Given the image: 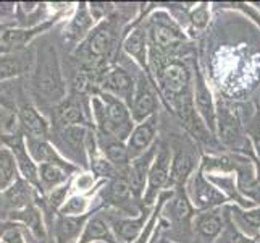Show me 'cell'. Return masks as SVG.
I'll use <instances>...</instances> for the list:
<instances>
[{
    "mask_svg": "<svg viewBox=\"0 0 260 243\" xmlns=\"http://www.w3.org/2000/svg\"><path fill=\"white\" fill-rule=\"evenodd\" d=\"M92 198L94 196H89V195L71 193L68 196V200L65 201V204L61 206L58 214H61V215H84V214L92 212L94 209H102L101 206H99V208H92Z\"/></svg>",
    "mask_w": 260,
    "mask_h": 243,
    "instance_id": "1f68e13d",
    "label": "cell"
},
{
    "mask_svg": "<svg viewBox=\"0 0 260 243\" xmlns=\"http://www.w3.org/2000/svg\"><path fill=\"white\" fill-rule=\"evenodd\" d=\"M150 209L142 208L139 215H131V218H113L110 219V226L118 241L123 243H136L144 230L146 224L150 218Z\"/></svg>",
    "mask_w": 260,
    "mask_h": 243,
    "instance_id": "603a6c76",
    "label": "cell"
},
{
    "mask_svg": "<svg viewBox=\"0 0 260 243\" xmlns=\"http://www.w3.org/2000/svg\"><path fill=\"white\" fill-rule=\"evenodd\" d=\"M249 143H250V148H252V152L255 154L257 159H260V127L254 128V130H249Z\"/></svg>",
    "mask_w": 260,
    "mask_h": 243,
    "instance_id": "d590c367",
    "label": "cell"
},
{
    "mask_svg": "<svg viewBox=\"0 0 260 243\" xmlns=\"http://www.w3.org/2000/svg\"><path fill=\"white\" fill-rule=\"evenodd\" d=\"M209 21H210V5L209 4L194 5L189 12V30H187V34H189V31H204L209 26Z\"/></svg>",
    "mask_w": 260,
    "mask_h": 243,
    "instance_id": "d6a6232c",
    "label": "cell"
},
{
    "mask_svg": "<svg viewBox=\"0 0 260 243\" xmlns=\"http://www.w3.org/2000/svg\"><path fill=\"white\" fill-rule=\"evenodd\" d=\"M97 195L102 200V208H115L126 211L131 208L133 203H139L136 198L133 196L131 186L126 180V175L120 172L115 178L105 182L101 190L97 192Z\"/></svg>",
    "mask_w": 260,
    "mask_h": 243,
    "instance_id": "9a60e30c",
    "label": "cell"
},
{
    "mask_svg": "<svg viewBox=\"0 0 260 243\" xmlns=\"http://www.w3.org/2000/svg\"><path fill=\"white\" fill-rule=\"evenodd\" d=\"M121 50L131 57L141 71L149 73V36L144 23H129L124 28Z\"/></svg>",
    "mask_w": 260,
    "mask_h": 243,
    "instance_id": "5bb4252c",
    "label": "cell"
},
{
    "mask_svg": "<svg viewBox=\"0 0 260 243\" xmlns=\"http://www.w3.org/2000/svg\"><path fill=\"white\" fill-rule=\"evenodd\" d=\"M95 241H104V243H120L116 240L115 233L112 230L110 221L105 215L97 211L91 219L87 221L84 232L78 243H95Z\"/></svg>",
    "mask_w": 260,
    "mask_h": 243,
    "instance_id": "83f0119b",
    "label": "cell"
},
{
    "mask_svg": "<svg viewBox=\"0 0 260 243\" xmlns=\"http://www.w3.org/2000/svg\"><path fill=\"white\" fill-rule=\"evenodd\" d=\"M157 133H158V112L149 117L147 120L136 123V127H134L126 141L131 160L142 156L155 145Z\"/></svg>",
    "mask_w": 260,
    "mask_h": 243,
    "instance_id": "e0dca14e",
    "label": "cell"
},
{
    "mask_svg": "<svg viewBox=\"0 0 260 243\" xmlns=\"http://www.w3.org/2000/svg\"><path fill=\"white\" fill-rule=\"evenodd\" d=\"M34 65V50H15L0 53V81L24 78Z\"/></svg>",
    "mask_w": 260,
    "mask_h": 243,
    "instance_id": "d6986e66",
    "label": "cell"
},
{
    "mask_svg": "<svg viewBox=\"0 0 260 243\" xmlns=\"http://www.w3.org/2000/svg\"><path fill=\"white\" fill-rule=\"evenodd\" d=\"M28 93L44 114L53 111L68 96V83L55 42L47 33L34 49V65L28 79Z\"/></svg>",
    "mask_w": 260,
    "mask_h": 243,
    "instance_id": "6da1fadb",
    "label": "cell"
},
{
    "mask_svg": "<svg viewBox=\"0 0 260 243\" xmlns=\"http://www.w3.org/2000/svg\"><path fill=\"white\" fill-rule=\"evenodd\" d=\"M16 119L20 125V131L24 138H49L52 131V123L46 114L39 111V107L32 102L29 93L23 96L18 104Z\"/></svg>",
    "mask_w": 260,
    "mask_h": 243,
    "instance_id": "9c48e42d",
    "label": "cell"
},
{
    "mask_svg": "<svg viewBox=\"0 0 260 243\" xmlns=\"http://www.w3.org/2000/svg\"><path fill=\"white\" fill-rule=\"evenodd\" d=\"M158 149V143H155L147 152H144L142 156L136 157L131 160V164L128 166V169L124 170V175H126V180L131 186L133 196L136 198L138 201H142V196L146 193V186H147V177H149V170L152 167V162L155 159Z\"/></svg>",
    "mask_w": 260,
    "mask_h": 243,
    "instance_id": "2e32d148",
    "label": "cell"
},
{
    "mask_svg": "<svg viewBox=\"0 0 260 243\" xmlns=\"http://www.w3.org/2000/svg\"><path fill=\"white\" fill-rule=\"evenodd\" d=\"M97 134V143H99V149H101L102 154L109 159L113 167L118 170V172H124L131 164V157L128 152L126 143L121 140H116L113 137H104V134Z\"/></svg>",
    "mask_w": 260,
    "mask_h": 243,
    "instance_id": "484cf974",
    "label": "cell"
},
{
    "mask_svg": "<svg viewBox=\"0 0 260 243\" xmlns=\"http://www.w3.org/2000/svg\"><path fill=\"white\" fill-rule=\"evenodd\" d=\"M134 91H136V81L133 79L126 68H123L121 65H110L102 71L101 81H99V93H107L113 97H118L129 107Z\"/></svg>",
    "mask_w": 260,
    "mask_h": 243,
    "instance_id": "8fae6325",
    "label": "cell"
},
{
    "mask_svg": "<svg viewBox=\"0 0 260 243\" xmlns=\"http://www.w3.org/2000/svg\"><path fill=\"white\" fill-rule=\"evenodd\" d=\"M26 140V146L31 157L38 166L41 164H58L68 169H75V170H81L78 166H75L73 162H70L60 154V151L55 148V145L49 140V138H24Z\"/></svg>",
    "mask_w": 260,
    "mask_h": 243,
    "instance_id": "7402d4cb",
    "label": "cell"
},
{
    "mask_svg": "<svg viewBox=\"0 0 260 243\" xmlns=\"http://www.w3.org/2000/svg\"><path fill=\"white\" fill-rule=\"evenodd\" d=\"M0 198H2L4 206L8 209V212H13V211L26 209L29 206L36 204L39 201L41 193L29 182L18 177L15 180V183L0 195Z\"/></svg>",
    "mask_w": 260,
    "mask_h": 243,
    "instance_id": "ffe728a7",
    "label": "cell"
},
{
    "mask_svg": "<svg viewBox=\"0 0 260 243\" xmlns=\"http://www.w3.org/2000/svg\"><path fill=\"white\" fill-rule=\"evenodd\" d=\"M144 24L149 36V47L162 52L165 56H172L173 50L192 41L189 34L178 24L172 13L160 7V4H155L154 10L149 13Z\"/></svg>",
    "mask_w": 260,
    "mask_h": 243,
    "instance_id": "3957f363",
    "label": "cell"
},
{
    "mask_svg": "<svg viewBox=\"0 0 260 243\" xmlns=\"http://www.w3.org/2000/svg\"><path fill=\"white\" fill-rule=\"evenodd\" d=\"M79 170L68 169L58 164H41L39 166V182H41V192L42 196L55 188L68 183Z\"/></svg>",
    "mask_w": 260,
    "mask_h": 243,
    "instance_id": "4316f807",
    "label": "cell"
},
{
    "mask_svg": "<svg viewBox=\"0 0 260 243\" xmlns=\"http://www.w3.org/2000/svg\"><path fill=\"white\" fill-rule=\"evenodd\" d=\"M173 151L164 143H158V149L155 159L152 162V167L149 170L146 193L142 196V208L152 209L155 206L158 196L165 190H168L170 185V167H172Z\"/></svg>",
    "mask_w": 260,
    "mask_h": 243,
    "instance_id": "277c9868",
    "label": "cell"
},
{
    "mask_svg": "<svg viewBox=\"0 0 260 243\" xmlns=\"http://www.w3.org/2000/svg\"><path fill=\"white\" fill-rule=\"evenodd\" d=\"M157 94L158 93L154 83H152V79L147 76V73L141 71L136 79V91H134V96H133V102L129 105L134 123L144 122L149 117L155 115L158 112Z\"/></svg>",
    "mask_w": 260,
    "mask_h": 243,
    "instance_id": "7c38bea8",
    "label": "cell"
},
{
    "mask_svg": "<svg viewBox=\"0 0 260 243\" xmlns=\"http://www.w3.org/2000/svg\"><path fill=\"white\" fill-rule=\"evenodd\" d=\"M217 138L220 145L230 148L233 152L244 151V146L249 145V138L243 137L238 112L221 102H217Z\"/></svg>",
    "mask_w": 260,
    "mask_h": 243,
    "instance_id": "ba28073f",
    "label": "cell"
},
{
    "mask_svg": "<svg viewBox=\"0 0 260 243\" xmlns=\"http://www.w3.org/2000/svg\"><path fill=\"white\" fill-rule=\"evenodd\" d=\"M99 96L102 97L107 111V133L104 137H113L126 143L131 131L136 127L128 104L107 93H99Z\"/></svg>",
    "mask_w": 260,
    "mask_h": 243,
    "instance_id": "8992f818",
    "label": "cell"
},
{
    "mask_svg": "<svg viewBox=\"0 0 260 243\" xmlns=\"http://www.w3.org/2000/svg\"><path fill=\"white\" fill-rule=\"evenodd\" d=\"M192 222L197 235L205 241H215L223 233L226 226L225 212L221 208L197 212Z\"/></svg>",
    "mask_w": 260,
    "mask_h": 243,
    "instance_id": "d4e9b609",
    "label": "cell"
},
{
    "mask_svg": "<svg viewBox=\"0 0 260 243\" xmlns=\"http://www.w3.org/2000/svg\"><path fill=\"white\" fill-rule=\"evenodd\" d=\"M0 146H4V145H2V141H0Z\"/></svg>",
    "mask_w": 260,
    "mask_h": 243,
    "instance_id": "f35d334b",
    "label": "cell"
},
{
    "mask_svg": "<svg viewBox=\"0 0 260 243\" xmlns=\"http://www.w3.org/2000/svg\"><path fill=\"white\" fill-rule=\"evenodd\" d=\"M231 212H233V219L238 224L239 230L249 235V233H254L255 238L260 235V206L250 209H241L239 206L233 204L231 206ZM250 237V235H249Z\"/></svg>",
    "mask_w": 260,
    "mask_h": 243,
    "instance_id": "f546056e",
    "label": "cell"
},
{
    "mask_svg": "<svg viewBox=\"0 0 260 243\" xmlns=\"http://www.w3.org/2000/svg\"><path fill=\"white\" fill-rule=\"evenodd\" d=\"M52 127H70V125H86L92 127L91 97L68 93V96L52 111Z\"/></svg>",
    "mask_w": 260,
    "mask_h": 243,
    "instance_id": "5b68a950",
    "label": "cell"
},
{
    "mask_svg": "<svg viewBox=\"0 0 260 243\" xmlns=\"http://www.w3.org/2000/svg\"><path fill=\"white\" fill-rule=\"evenodd\" d=\"M197 211L189 200L186 186L173 188V196L167 201L162 215H167L170 221L176 224H191L194 221Z\"/></svg>",
    "mask_w": 260,
    "mask_h": 243,
    "instance_id": "cb8c5ba5",
    "label": "cell"
},
{
    "mask_svg": "<svg viewBox=\"0 0 260 243\" xmlns=\"http://www.w3.org/2000/svg\"><path fill=\"white\" fill-rule=\"evenodd\" d=\"M228 238H230V243H258L255 237H249L236 227L231 229V232L228 233Z\"/></svg>",
    "mask_w": 260,
    "mask_h": 243,
    "instance_id": "e575fe53",
    "label": "cell"
},
{
    "mask_svg": "<svg viewBox=\"0 0 260 243\" xmlns=\"http://www.w3.org/2000/svg\"><path fill=\"white\" fill-rule=\"evenodd\" d=\"M186 190L197 212L217 209L228 203V198L223 195L201 170H197L191 177V180L186 185Z\"/></svg>",
    "mask_w": 260,
    "mask_h": 243,
    "instance_id": "52a82bcc",
    "label": "cell"
},
{
    "mask_svg": "<svg viewBox=\"0 0 260 243\" xmlns=\"http://www.w3.org/2000/svg\"><path fill=\"white\" fill-rule=\"evenodd\" d=\"M87 5H89V12H91L95 23H101V21L107 20V18H110L116 12L115 4H110V2H91Z\"/></svg>",
    "mask_w": 260,
    "mask_h": 243,
    "instance_id": "836d02e7",
    "label": "cell"
},
{
    "mask_svg": "<svg viewBox=\"0 0 260 243\" xmlns=\"http://www.w3.org/2000/svg\"><path fill=\"white\" fill-rule=\"evenodd\" d=\"M199 170V162H196L194 154L186 148L178 146L173 151L172 167H170V188L186 186L191 177Z\"/></svg>",
    "mask_w": 260,
    "mask_h": 243,
    "instance_id": "44dd1931",
    "label": "cell"
},
{
    "mask_svg": "<svg viewBox=\"0 0 260 243\" xmlns=\"http://www.w3.org/2000/svg\"><path fill=\"white\" fill-rule=\"evenodd\" d=\"M120 41H123V38L120 36L118 18L113 13L110 18L95 24L87 38L73 49V56L81 65L105 70L113 65L109 64V59L116 53Z\"/></svg>",
    "mask_w": 260,
    "mask_h": 243,
    "instance_id": "7a4b0ae2",
    "label": "cell"
},
{
    "mask_svg": "<svg viewBox=\"0 0 260 243\" xmlns=\"http://www.w3.org/2000/svg\"><path fill=\"white\" fill-rule=\"evenodd\" d=\"M18 177H20V174H18V167L12 151L5 146H0V195L7 188H10Z\"/></svg>",
    "mask_w": 260,
    "mask_h": 243,
    "instance_id": "4dcf8cb0",
    "label": "cell"
},
{
    "mask_svg": "<svg viewBox=\"0 0 260 243\" xmlns=\"http://www.w3.org/2000/svg\"><path fill=\"white\" fill-rule=\"evenodd\" d=\"M8 227H10V221H7V219L0 221V243H2V238L5 235V232L8 230Z\"/></svg>",
    "mask_w": 260,
    "mask_h": 243,
    "instance_id": "8d00e7d4",
    "label": "cell"
},
{
    "mask_svg": "<svg viewBox=\"0 0 260 243\" xmlns=\"http://www.w3.org/2000/svg\"><path fill=\"white\" fill-rule=\"evenodd\" d=\"M26 94H28V85H24V78L0 81V107L2 109L16 114L18 104Z\"/></svg>",
    "mask_w": 260,
    "mask_h": 243,
    "instance_id": "f1b7e54d",
    "label": "cell"
},
{
    "mask_svg": "<svg viewBox=\"0 0 260 243\" xmlns=\"http://www.w3.org/2000/svg\"><path fill=\"white\" fill-rule=\"evenodd\" d=\"M2 145L12 151L20 177L24 178L26 182H29L42 196L41 182H39V166L36 164L34 159L29 154L28 146H26L24 134L16 133V134H12V137H5V138H2Z\"/></svg>",
    "mask_w": 260,
    "mask_h": 243,
    "instance_id": "4fadbf2b",
    "label": "cell"
},
{
    "mask_svg": "<svg viewBox=\"0 0 260 243\" xmlns=\"http://www.w3.org/2000/svg\"><path fill=\"white\" fill-rule=\"evenodd\" d=\"M157 243H175V241L168 240V238H158V241H157Z\"/></svg>",
    "mask_w": 260,
    "mask_h": 243,
    "instance_id": "74e56055",
    "label": "cell"
},
{
    "mask_svg": "<svg viewBox=\"0 0 260 243\" xmlns=\"http://www.w3.org/2000/svg\"><path fill=\"white\" fill-rule=\"evenodd\" d=\"M194 107L204 125L217 138V102L197 62H194Z\"/></svg>",
    "mask_w": 260,
    "mask_h": 243,
    "instance_id": "30bf717a",
    "label": "cell"
},
{
    "mask_svg": "<svg viewBox=\"0 0 260 243\" xmlns=\"http://www.w3.org/2000/svg\"><path fill=\"white\" fill-rule=\"evenodd\" d=\"M95 20L89 12V5L86 2L76 4L73 15L70 16V20L65 24V41L70 42L73 47L79 46L89 36V33L95 28Z\"/></svg>",
    "mask_w": 260,
    "mask_h": 243,
    "instance_id": "ac0fdd59",
    "label": "cell"
}]
</instances>
